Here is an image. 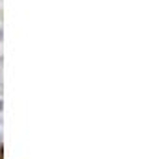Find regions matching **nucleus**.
<instances>
[{
	"mask_svg": "<svg viewBox=\"0 0 148 159\" xmlns=\"http://www.w3.org/2000/svg\"><path fill=\"white\" fill-rule=\"evenodd\" d=\"M2 61H4V59H2V56H0V74H2V65H4Z\"/></svg>",
	"mask_w": 148,
	"mask_h": 159,
	"instance_id": "obj_1",
	"label": "nucleus"
},
{
	"mask_svg": "<svg viewBox=\"0 0 148 159\" xmlns=\"http://www.w3.org/2000/svg\"><path fill=\"white\" fill-rule=\"evenodd\" d=\"M2 37H4V30H2V26H0V41H2Z\"/></svg>",
	"mask_w": 148,
	"mask_h": 159,
	"instance_id": "obj_2",
	"label": "nucleus"
},
{
	"mask_svg": "<svg viewBox=\"0 0 148 159\" xmlns=\"http://www.w3.org/2000/svg\"><path fill=\"white\" fill-rule=\"evenodd\" d=\"M2 106H4V104H2V100H0V113H2Z\"/></svg>",
	"mask_w": 148,
	"mask_h": 159,
	"instance_id": "obj_3",
	"label": "nucleus"
},
{
	"mask_svg": "<svg viewBox=\"0 0 148 159\" xmlns=\"http://www.w3.org/2000/svg\"><path fill=\"white\" fill-rule=\"evenodd\" d=\"M0 146H2V131H0Z\"/></svg>",
	"mask_w": 148,
	"mask_h": 159,
	"instance_id": "obj_4",
	"label": "nucleus"
}]
</instances>
